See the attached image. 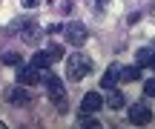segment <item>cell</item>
Here are the masks:
<instances>
[{
    "instance_id": "cell-12",
    "label": "cell",
    "mask_w": 155,
    "mask_h": 129,
    "mask_svg": "<svg viewBox=\"0 0 155 129\" xmlns=\"http://www.w3.org/2000/svg\"><path fill=\"white\" fill-rule=\"evenodd\" d=\"M104 101H106V106H109V109H124V95H121V92H115V89H112Z\"/></svg>"
},
{
    "instance_id": "cell-13",
    "label": "cell",
    "mask_w": 155,
    "mask_h": 129,
    "mask_svg": "<svg viewBox=\"0 0 155 129\" xmlns=\"http://www.w3.org/2000/svg\"><path fill=\"white\" fill-rule=\"evenodd\" d=\"M75 129H104V124H101L98 118H81L75 124Z\"/></svg>"
},
{
    "instance_id": "cell-22",
    "label": "cell",
    "mask_w": 155,
    "mask_h": 129,
    "mask_svg": "<svg viewBox=\"0 0 155 129\" xmlns=\"http://www.w3.org/2000/svg\"><path fill=\"white\" fill-rule=\"evenodd\" d=\"M95 3H101V6H104V3H106V0H95Z\"/></svg>"
},
{
    "instance_id": "cell-3",
    "label": "cell",
    "mask_w": 155,
    "mask_h": 129,
    "mask_svg": "<svg viewBox=\"0 0 155 129\" xmlns=\"http://www.w3.org/2000/svg\"><path fill=\"white\" fill-rule=\"evenodd\" d=\"M17 83L29 89V86L46 83V80H43V72H40V69H35L32 63H29V66H20V69H17Z\"/></svg>"
},
{
    "instance_id": "cell-15",
    "label": "cell",
    "mask_w": 155,
    "mask_h": 129,
    "mask_svg": "<svg viewBox=\"0 0 155 129\" xmlns=\"http://www.w3.org/2000/svg\"><path fill=\"white\" fill-rule=\"evenodd\" d=\"M144 95H147V98H155V78L144 83Z\"/></svg>"
},
{
    "instance_id": "cell-21",
    "label": "cell",
    "mask_w": 155,
    "mask_h": 129,
    "mask_svg": "<svg viewBox=\"0 0 155 129\" xmlns=\"http://www.w3.org/2000/svg\"><path fill=\"white\" fill-rule=\"evenodd\" d=\"M0 129H9V126H6V124H3V121H0Z\"/></svg>"
},
{
    "instance_id": "cell-16",
    "label": "cell",
    "mask_w": 155,
    "mask_h": 129,
    "mask_svg": "<svg viewBox=\"0 0 155 129\" xmlns=\"http://www.w3.org/2000/svg\"><path fill=\"white\" fill-rule=\"evenodd\" d=\"M150 57H152V55H150L147 49H141V52H138V63H141V66H150Z\"/></svg>"
},
{
    "instance_id": "cell-4",
    "label": "cell",
    "mask_w": 155,
    "mask_h": 129,
    "mask_svg": "<svg viewBox=\"0 0 155 129\" xmlns=\"http://www.w3.org/2000/svg\"><path fill=\"white\" fill-rule=\"evenodd\" d=\"M63 34H66V40H69L72 46H78V49L89 40V32H86L83 23H66V26H63Z\"/></svg>"
},
{
    "instance_id": "cell-1",
    "label": "cell",
    "mask_w": 155,
    "mask_h": 129,
    "mask_svg": "<svg viewBox=\"0 0 155 129\" xmlns=\"http://www.w3.org/2000/svg\"><path fill=\"white\" fill-rule=\"evenodd\" d=\"M89 69H92V60H89L83 52H72V55L66 57V78L69 80H83L89 75Z\"/></svg>"
},
{
    "instance_id": "cell-17",
    "label": "cell",
    "mask_w": 155,
    "mask_h": 129,
    "mask_svg": "<svg viewBox=\"0 0 155 129\" xmlns=\"http://www.w3.org/2000/svg\"><path fill=\"white\" fill-rule=\"evenodd\" d=\"M46 52H49L52 57H63V46H58V43H52V46H49Z\"/></svg>"
},
{
    "instance_id": "cell-14",
    "label": "cell",
    "mask_w": 155,
    "mask_h": 129,
    "mask_svg": "<svg viewBox=\"0 0 155 129\" xmlns=\"http://www.w3.org/2000/svg\"><path fill=\"white\" fill-rule=\"evenodd\" d=\"M0 60H3V66H20V55L17 52H3Z\"/></svg>"
},
{
    "instance_id": "cell-5",
    "label": "cell",
    "mask_w": 155,
    "mask_h": 129,
    "mask_svg": "<svg viewBox=\"0 0 155 129\" xmlns=\"http://www.w3.org/2000/svg\"><path fill=\"white\" fill-rule=\"evenodd\" d=\"M152 121V109L147 103H132L129 106V124L132 126H147Z\"/></svg>"
},
{
    "instance_id": "cell-6",
    "label": "cell",
    "mask_w": 155,
    "mask_h": 129,
    "mask_svg": "<svg viewBox=\"0 0 155 129\" xmlns=\"http://www.w3.org/2000/svg\"><path fill=\"white\" fill-rule=\"evenodd\" d=\"M6 101H9V106H29V103H32V89L17 83L15 89L6 92Z\"/></svg>"
},
{
    "instance_id": "cell-9",
    "label": "cell",
    "mask_w": 155,
    "mask_h": 129,
    "mask_svg": "<svg viewBox=\"0 0 155 129\" xmlns=\"http://www.w3.org/2000/svg\"><path fill=\"white\" fill-rule=\"evenodd\" d=\"M118 80H121V66H118V63H112V66H109V69L104 72V78H101V89L112 92Z\"/></svg>"
},
{
    "instance_id": "cell-2",
    "label": "cell",
    "mask_w": 155,
    "mask_h": 129,
    "mask_svg": "<svg viewBox=\"0 0 155 129\" xmlns=\"http://www.w3.org/2000/svg\"><path fill=\"white\" fill-rule=\"evenodd\" d=\"M46 92H49V101L58 106V112L66 115V112H69V101H66V89H63L61 78L49 75V78H46Z\"/></svg>"
},
{
    "instance_id": "cell-10",
    "label": "cell",
    "mask_w": 155,
    "mask_h": 129,
    "mask_svg": "<svg viewBox=\"0 0 155 129\" xmlns=\"http://www.w3.org/2000/svg\"><path fill=\"white\" fill-rule=\"evenodd\" d=\"M52 60H55V57H52L49 52H35V55H32V66L40 69V72H46V69L52 66Z\"/></svg>"
},
{
    "instance_id": "cell-8",
    "label": "cell",
    "mask_w": 155,
    "mask_h": 129,
    "mask_svg": "<svg viewBox=\"0 0 155 129\" xmlns=\"http://www.w3.org/2000/svg\"><path fill=\"white\" fill-rule=\"evenodd\" d=\"M15 29H17V37H20L23 43H38V40H40V29L35 26V23H23V20H17Z\"/></svg>"
},
{
    "instance_id": "cell-20",
    "label": "cell",
    "mask_w": 155,
    "mask_h": 129,
    "mask_svg": "<svg viewBox=\"0 0 155 129\" xmlns=\"http://www.w3.org/2000/svg\"><path fill=\"white\" fill-rule=\"evenodd\" d=\"M150 69H155V52H152V57H150Z\"/></svg>"
},
{
    "instance_id": "cell-19",
    "label": "cell",
    "mask_w": 155,
    "mask_h": 129,
    "mask_svg": "<svg viewBox=\"0 0 155 129\" xmlns=\"http://www.w3.org/2000/svg\"><path fill=\"white\" fill-rule=\"evenodd\" d=\"M46 32H49V34H58V32H63V26H58V23H52V26L46 29Z\"/></svg>"
},
{
    "instance_id": "cell-18",
    "label": "cell",
    "mask_w": 155,
    "mask_h": 129,
    "mask_svg": "<svg viewBox=\"0 0 155 129\" xmlns=\"http://www.w3.org/2000/svg\"><path fill=\"white\" fill-rule=\"evenodd\" d=\"M23 6H26V9H35V6H40V0H20Z\"/></svg>"
},
{
    "instance_id": "cell-11",
    "label": "cell",
    "mask_w": 155,
    "mask_h": 129,
    "mask_svg": "<svg viewBox=\"0 0 155 129\" xmlns=\"http://www.w3.org/2000/svg\"><path fill=\"white\" fill-rule=\"evenodd\" d=\"M141 80V66H121V83H135Z\"/></svg>"
},
{
    "instance_id": "cell-7",
    "label": "cell",
    "mask_w": 155,
    "mask_h": 129,
    "mask_svg": "<svg viewBox=\"0 0 155 129\" xmlns=\"http://www.w3.org/2000/svg\"><path fill=\"white\" fill-rule=\"evenodd\" d=\"M101 106H106V101L101 98V92H86V95H83V101H81V112H83V115L101 112Z\"/></svg>"
}]
</instances>
